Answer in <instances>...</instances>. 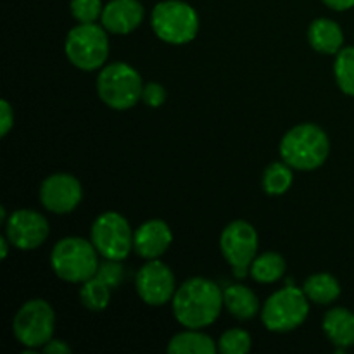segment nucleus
Returning a JSON list of instances; mask_svg holds the SVG:
<instances>
[{
    "mask_svg": "<svg viewBox=\"0 0 354 354\" xmlns=\"http://www.w3.org/2000/svg\"><path fill=\"white\" fill-rule=\"evenodd\" d=\"M135 287L140 299L149 306H162L169 303L176 292L171 268L159 259H149L138 270Z\"/></svg>",
    "mask_w": 354,
    "mask_h": 354,
    "instance_id": "nucleus-11",
    "label": "nucleus"
},
{
    "mask_svg": "<svg viewBox=\"0 0 354 354\" xmlns=\"http://www.w3.org/2000/svg\"><path fill=\"white\" fill-rule=\"evenodd\" d=\"M225 308L237 320H252L261 311L258 296L245 286H228L223 290Z\"/></svg>",
    "mask_w": 354,
    "mask_h": 354,
    "instance_id": "nucleus-18",
    "label": "nucleus"
},
{
    "mask_svg": "<svg viewBox=\"0 0 354 354\" xmlns=\"http://www.w3.org/2000/svg\"><path fill=\"white\" fill-rule=\"evenodd\" d=\"M142 76L133 66L127 62L106 64L97 78V93L107 107L116 111H128L142 100Z\"/></svg>",
    "mask_w": 354,
    "mask_h": 354,
    "instance_id": "nucleus-4",
    "label": "nucleus"
},
{
    "mask_svg": "<svg viewBox=\"0 0 354 354\" xmlns=\"http://www.w3.org/2000/svg\"><path fill=\"white\" fill-rule=\"evenodd\" d=\"M73 17L78 23H95L102 16V0H71L69 2Z\"/></svg>",
    "mask_w": 354,
    "mask_h": 354,
    "instance_id": "nucleus-26",
    "label": "nucleus"
},
{
    "mask_svg": "<svg viewBox=\"0 0 354 354\" xmlns=\"http://www.w3.org/2000/svg\"><path fill=\"white\" fill-rule=\"evenodd\" d=\"M100 280L107 283L111 289H116L121 282H123L124 277V268L121 265V261H116V259H106L99 265V270L95 273Z\"/></svg>",
    "mask_w": 354,
    "mask_h": 354,
    "instance_id": "nucleus-27",
    "label": "nucleus"
},
{
    "mask_svg": "<svg viewBox=\"0 0 354 354\" xmlns=\"http://www.w3.org/2000/svg\"><path fill=\"white\" fill-rule=\"evenodd\" d=\"M294 182L292 168L286 161L272 162L263 173V189L268 196H282Z\"/></svg>",
    "mask_w": 354,
    "mask_h": 354,
    "instance_id": "nucleus-22",
    "label": "nucleus"
},
{
    "mask_svg": "<svg viewBox=\"0 0 354 354\" xmlns=\"http://www.w3.org/2000/svg\"><path fill=\"white\" fill-rule=\"evenodd\" d=\"M133 235L130 223L123 214L107 211L93 221L90 237L99 254L106 259L123 261L133 249Z\"/></svg>",
    "mask_w": 354,
    "mask_h": 354,
    "instance_id": "nucleus-9",
    "label": "nucleus"
},
{
    "mask_svg": "<svg viewBox=\"0 0 354 354\" xmlns=\"http://www.w3.org/2000/svg\"><path fill=\"white\" fill-rule=\"evenodd\" d=\"M322 2H324L327 7H330V9L339 10V12H342V10H349L354 7V0H322Z\"/></svg>",
    "mask_w": 354,
    "mask_h": 354,
    "instance_id": "nucleus-31",
    "label": "nucleus"
},
{
    "mask_svg": "<svg viewBox=\"0 0 354 354\" xmlns=\"http://www.w3.org/2000/svg\"><path fill=\"white\" fill-rule=\"evenodd\" d=\"M151 26L159 40L185 45L199 33V14L183 0H162L152 9Z\"/></svg>",
    "mask_w": 354,
    "mask_h": 354,
    "instance_id": "nucleus-5",
    "label": "nucleus"
},
{
    "mask_svg": "<svg viewBox=\"0 0 354 354\" xmlns=\"http://www.w3.org/2000/svg\"><path fill=\"white\" fill-rule=\"evenodd\" d=\"M55 313L44 299H31L17 310L12 320L14 337L30 349L44 348L54 339Z\"/></svg>",
    "mask_w": 354,
    "mask_h": 354,
    "instance_id": "nucleus-8",
    "label": "nucleus"
},
{
    "mask_svg": "<svg viewBox=\"0 0 354 354\" xmlns=\"http://www.w3.org/2000/svg\"><path fill=\"white\" fill-rule=\"evenodd\" d=\"M41 351L47 353V354H66V353H71V348L66 344L64 341H59V339H50L47 344L41 348Z\"/></svg>",
    "mask_w": 354,
    "mask_h": 354,
    "instance_id": "nucleus-30",
    "label": "nucleus"
},
{
    "mask_svg": "<svg viewBox=\"0 0 354 354\" xmlns=\"http://www.w3.org/2000/svg\"><path fill=\"white\" fill-rule=\"evenodd\" d=\"M324 332L339 349L354 346V313L346 308H332L324 317Z\"/></svg>",
    "mask_w": 354,
    "mask_h": 354,
    "instance_id": "nucleus-17",
    "label": "nucleus"
},
{
    "mask_svg": "<svg viewBox=\"0 0 354 354\" xmlns=\"http://www.w3.org/2000/svg\"><path fill=\"white\" fill-rule=\"evenodd\" d=\"M83 199V189L78 178L69 173L48 175L40 185V203L50 213L68 214L78 207Z\"/></svg>",
    "mask_w": 354,
    "mask_h": 354,
    "instance_id": "nucleus-13",
    "label": "nucleus"
},
{
    "mask_svg": "<svg viewBox=\"0 0 354 354\" xmlns=\"http://www.w3.org/2000/svg\"><path fill=\"white\" fill-rule=\"evenodd\" d=\"M142 100L145 102V106L149 107H161L166 100V88L161 83H145L144 90H142Z\"/></svg>",
    "mask_w": 354,
    "mask_h": 354,
    "instance_id": "nucleus-28",
    "label": "nucleus"
},
{
    "mask_svg": "<svg viewBox=\"0 0 354 354\" xmlns=\"http://www.w3.org/2000/svg\"><path fill=\"white\" fill-rule=\"evenodd\" d=\"M7 218H9V216H7V213H6V207H0V221H2V223H6V221H7Z\"/></svg>",
    "mask_w": 354,
    "mask_h": 354,
    "instance_id": "nucleus-33",
    "label": "nucleus"
},
{
    "mask_svg": "<svg viewBox=\"0 0 354 354\" xmlns=\"http://www.w3.org/2000/svg\"><path fill=\"white\" fill-rule=\"evenodd\" d=\"M286 259L279 252H263L251 263L249 273L259 283H275L286 275Z\"/></svg>",
    "mask_w": 354,
    "mask_h": 354,
    "instance_id": "nucleus-21",
    "label": "nucleus"
},
{
    "mask_svg": "<svg viewBox=\"0 0 354 354\" xmlns=\"http://www.w3.org/2000/svg\"><path fill=\"white\" fill-rule=\"evenodd\" d=\"M111 287L99 277H92L86 282L82 283L80 289V301L83 306L90 311H102L106 310L111 301Z\"/></svg>",
    "mask_w": 354,
    "mask_h": 354,
    "instance_id": "nucleus-23",
    "label": "nucleus"
},
{
    "mask_svg": "<svg viewBox=\"0 0 354 354\" xmlns=\"http://www.w3.org/2000/svg\"><path fill=\"white\" fill-rule=\"evenodd\" d=\"M9 239L2 237L0 239V248H2V254H0V259H6L7 254H9Z\"/></svg>",
    "mask_w": 354,
    "mask_h": 354,
    "instance_id": "nucleus-32",
    "label": "nucleus"
},
{
    "mask_svg": "<svg viewBox=\"0 0 354 354\" xmlns=\"http://www.w3.org/2000/svg\"><path fill=\"white\" fill-rule=\"evenodd\" d=\"M310 315V299L303 289L287 286L273 292L261 310L263 325L270 332H290L306 322Z\"/></svg>",
    "mask_w": 354,
    "mask_h": 354,
    "instance_id": "nucleus-7",
    "label": "nucleus"
},
{
    "mask_svg": "<svg viewBox=\"0 0 354 354\" xmlns=\"http://www.w3.org/2000/svg\"><path fill=\"white\" fill-rule=\"evenodd\" d=\"M221 254L225 256L237 279L248 277L251 263L258 256V232L251 223L235 220L225 227L220 237Z\"/></svg>",
    "mask_w": 354,
    "mask_h": 354,
    "instance_id": "nucleus-10",
    "label": "nucleus"
},
{
    "mask_svg": "<svg viewBox=\"0 0 354 354\" xmlns=\"http://www.w3.org/2000/svg\"><path fill=\"white\" fill-rule=\"evenodd\" d=\"M66 57L82 71H95L106 66L109 57V37L104 26L80 23L71 28L64 41Z\"/></svg>",
    "mask_w": 354,
    "mask_h": 354,
    "instance_id": "nucleus-6",
    "label": "nucleus"
},
{
    "mask_svg": "<svg viewBox=\"0 0 354 354\" xmlns=\"http://www.w3.org/2000/svg\"><path fill=\"white\" fill-rule=\"evenodd\" d=\"M171 304L173 315L182 327L203 330L220 317L225 306L223 290L213 280L196 277L176 289Z\"/></svg>",
    "mask_w": 354,
    "mask_h": 354,
    "instance_id": "nucleus-1",
    "label": "nucleus"
},
{
    "mask_svg": "<svg viewBox=\"0 0 354 354\" xmlns=\"http://www.w3.org/2000/svg\"><path fill=\"white\" fill-rule=\"evenodd\" d=\"M173 242L171 228L162 220H149L135 230L133 251L145 261L165 254Z\"/></svg>",
    "mask_w": 354,
    "mask_h": 354,
    "instance_id": "nucleus-14",
    "label": "nucleus"
},
{
    "mask_svg": "<svg viewBox=\"0 0 354 354\" xmlns=\"http://www.w3.org/2000/svg\"><path fill=\"white\" fill-rule=\"evenodd\" d=\"M14 127V111L7 100H0V137H6Z\"/></svg>",
    "mask_w": 354,
    "mask_h": 354,
    "instance_id": "nucleus-29",
    "label": "nucleus"
},
{
    "mask_svg": "<svg viewBox=\"0 0 354 354\" xmlns=\"http://www.w3.org/2000/svg\"><path fill=\"white\" fill-rule=\"evenodd\" d=\"M47 218L33 209H17L7 218L6 237L14 248L21 251H33L40 248L48 237Z\"/></svg>",
    "mask_w": 354,
    "mask_h": 354,
    "instance_id": "nucleus-12",
    "label": "nucleus"
},
{
    "mask_svg": "<svg viewBox=\"0 0 354 354\" xmlns=\"http://www.w3.org/2000/svg\"><path fill=\"white\" fill-rule=\"evenodd\" d=\"M303 290L311 303L330 304L341 296V283L330 273H315L308 277Z\"/></svg>",
    "mask_w": 354,
    "mask_h": 354,
    "instance_id": "nucleus-20",
    "label": "nucleus"
},
{
    "mask_svg": "<svg viewBox=\"0 0 354 354\" xmlns=\"http://www.w3.org/2000/svg\"><path fill=\"white\" fill-rule=\"evenodd\" d=\"M308 41L320 54H337L344 45L342 28L328 17H318L308 28Z\"/></svg>",
    "mask_w": 354,
    "mask_h": 354,
    "instance_id": "nucleus-16",
    "label": "nucleus"
},
{
    "mask_svg": "<svg viewBox=\"0 0 354 354\" xmlns=\"http://www.w3.org/2000/svg\"><path fill=\"white\" fill-rule=\"evenodd\" d=\"M216 351V342L196 328H187L173 335L168 344V353L171 354H214Z\"/></svg>",
    "mask_w": 354,
    "mask_h": 354,
    "instance_id": "nucleus-19",
    "label": "nucleus"
},
{
    "mask_svg": "<svg viewBox=\"0 0 354 354\" xmlns=\"http://www.w3.org/2000/svg\"><path fill=\"white\" fill-rule=\"evenodd\" d=\"M330 154V140L324 128L303 123L290 128L280 142L282 161L297 171L318 169Z\"/></svg>",
    "mask_w": 354,
    "mask_h": 354,
    "instance_id": "nucleus-2",
    "label": "nucleus"
},
{
    "mask_svg": "<svg viewBox=\"0 0 354 354\" xmlns=\"http://www.w3.org/2000/svg\"><path fill=\"white\" fill-rule=\"evenodd\" d=\"M99 251L92 241L82 237L61 239L50 252L52 272L64 282L83 283L99 270Z\"/></svg>",
    "mask_w": 354,
    "mask_h": 354,
    "instance_id": "nucleus-3",
    "label": "nucleus"
},
{
    "mask_svg": "<svg viewBox=\"0 0 354 354\" xmlns=\"http://www.w3.org/2000/svg\"><path fill=\"white\" fill-rule=\"evenodd\" d=\"M251 334L244 328H230L218 341V351L223 354H244L251 349Z\"/></svg>",
    "mask_w": 354,
    "mask_h": 354,
    "instance_id": "nucleus-25",
    "label": "nucleus"
},
{
    "mask_svg": "<svg viewBox=\"0 0 354 354\" xmlns=\"http://www.w3.org/2000/svg\"><path fill=\"white\" fill-rule=\"evenodd\" d=\"M145 9L138 0H111L104 6L102 26L113 35H128L144 21Z\"/></svg>",
    "mask_w": 354,
    "mask_h": 354,
    "instance_id": "nucleus-15",
    "label": "nucleus"
},
{
    "mask_svg": "<svg viewBox=\"0 0 354 354\" xmlns=\"http://www.w3.org/2000/svg\"><path fill=\"white\" fill-rule=\"evenodd\" d=\"M334 75L341 92L354 97V47H342L335 54Z\"/></svg>",
    "mask_w": 354,
    "mask_h": 354,
    "instance_id": "nucleus-24",
    "label": "nucleus"
}]
</instances>
